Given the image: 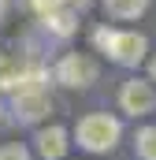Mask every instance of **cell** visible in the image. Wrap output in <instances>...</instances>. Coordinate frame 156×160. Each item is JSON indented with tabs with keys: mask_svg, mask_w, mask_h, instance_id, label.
<instances>
[{
	"mask_svg": "<svg viewBox=\"0 0 156 160\" xmlns=\"http://www.w3.org/2000/svg\"><path fill=\"white\" fill-rule=\"evenodd\" d=\"M89 0H63V8H71V11H78V8H85Z\"/></svg>",
	"mask_w": 156,
	"mask_h": 160,
	"instance_id": "obj_12",
	"label": "cell"
},
{
	"mask_svg": "<svg viewBox=\"0 0 156 160\" xmlns=\"http://www.w3.org/2000/svg\"><path fill=\"white\" fill-rule=\"evenodd\" d=\"M75 134H78V145H82V149H89V153H108L119 142L123 127H119V119H112L108 112H89V116L78 119Z\"/></svg>",
	"mask_w": 156,
	"mask_h": 160,
	"instance_id": "obj_2",
	"label": "cell"
},
{
	"mask_svg": "<svg viewBox=\"0 0 156 160\" xmlns=\"http://www.w3.org/2000/svg\"><path fill=\"white\" fill-rule=\"evenodd\" d=\"M30 4H34V11H37L41 19H48V15L63 11V0H30Z\"/></svg>",
	"mask_w": 156,
	"mask_h": 160,
	"instance_id": "obj_11",
	"label": "cell"
},
{
	"mask_svg": "<svg viewBox=\"0 0 156 160\" xmlns=\"http://www.w3.org/2000/svg\"><path fill=\"white\" fill-rule=\"evenodd\" d=\"M134 145H138V157L141 160H156V127H141Z\"/></svg>",
	"mask_w": 156,
	"mask_h": 160,
	"instance_id": "obj_9",
	"label": "cell"
},
{
	"mask_svg": "<svg viewBox=\"0 0 156 160\" xmlns=\"http://www.w3.org/2000/svg\"><path fill=\"white\" fill-rule=\"evenodd\" d=\"M149 8V0H104V11L115 19H138Z\"/></svg>",
	"mask_w": 156,
	"mask_h": 160,
	"instance_id": "obj_7",
	"label": "cell"
},
{
	"mask_svg": "<svg viewBox=\"0 0 156 160\" xmlns=\"http://www.w3.org/2000/svg\"><path fill=\"white\" fill-rule=\"evenodd\" d=\"M93 41H97L100 52H108V56H112L115 63H123V67L141 63V60H145V48H149V41L141 38V34H134V30H108V26H100V30L93 34Z\"/></svg>",
	"mask_w": 156,
	"mask_h": 160,
	"instance_id": "obj_1",
	"label": "cell"
},
{
	"mask_svg": "<svg viewBox=\"0 0 156 160\" xmlns=\"http://www.w3.org/2000/svg\"><path fill=\"white\" fill-rule=\"evenodd\" d=\"M56 82L60 86H67V89H85L89 82H97V63L89 60V56H63L60 63H56Z\"/></svg>",
	"mask_w": 156,
	"mask_h": 160,
	"instance_id": "obj_3",
	"label": "cell"
},
{
	"mask_svg": "<svg viewBox=\"0 0 156 160\" xmlns=\"http://www.w3.org/2000/svg\"><path fill=\"white\" fill-rule=\"evenodd\" d=\"M153 82H156V60H153Z\"/></svg>",
	"mask_w": 156,
	"mask_h": 160,
	"instance_id": "obj_13",
	"label": "cell"
},
{
	"mask_svg": "<svg viewBox=\"0 0 156 160\" xmlns=\"http://www.w3.org/2000/svg\"><path fill=\"white\" fill-rule=\"evenodd\" d=\"M0 19H4V0H0Z\"/></svg>",
	"mask_w": 156,
	"mask_h": 160,
	"instance_id": "obj_14",
	"label": "cell"
},
{
	"mask_svg": "<svg viewBox=\"0 0 156 160\" xmlns=\"http://www.w3.org/2000/svg\"><path fill=\"white\" fill-rule=\"evenodd\" d=\"M119 104H123V112H130V116H149L156 108V93H153L149 82L130 78V82H123V89H119Z\"/></svg>",
	"mask_w": 156,
	"mask_h": 160,
	"instance_id": "obj_4",
	"label": "cell"
},
{
	"mask_svg": "<svg viewBox=\"0 0 156 160\" xmlns=\"http://www.w3.org/2000/svg\"><path fill=\"white\" fill-rule=\"evenodd\" d=\"M0 160H30V153H26V145L7 142V145H0Z\"/></svg>",
	"mask_w": 156,
	"mask_h": 160,
	"instance_id": "obj_10",
	"label": "cell"
},
{
	"mask_svg": "<svg viewBox=\"0 0 156 160\" xmlns=\"http://www.w3.org/2000/svg\"><path fill=\"white\" fill-rule=\"evenodd\" d=\"M15 112H19V119H22V123H37L41 116H48V112H52V101H48V93H45V89L15 93Z\"/></svg>",
	"mask_w": 156,
	"mask_h": 160,
	"instance_id": "obj_5",
	"label": "cell"
},
{
	"mask_svg": "<svg viewBox=\"0 0 156 160\" xmlns=\"http://www.w3.org/2000/svg\"><path fill=\"white\" fill-rule=\"evenodd\" d=\"M45 26H48L52 34H60V38H71V34H75V11H71V8H63V11L48 15V19H45Z\"/></svg>",
	"mask_w": 156,
	"mask_h": 160,
	"instance_id": "obj_8",
	"label": "cell"
},
{
	"mask_svg": "<svg viewBox=\"0 0 156 160\" xmlns=\"http://www.w3.org/2000/svg\"><path fill=\"white\" fill-rule=\"evenodd\" d=\"M37 153L45 160H60L63 153H67V130H63V127L41 130V134H37Z\"/></svg>",
	"mask_w": 156,
	"mask_h": 160,
	"instance_id": "obj_6",
	"label": "cell"
}]
</instances>
